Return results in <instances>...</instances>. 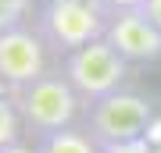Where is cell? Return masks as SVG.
Instances as JSON below:
<instances>
[{"label": "cell", "mask_w": 161, "mask_h": 153, "mask_svg": "<svg viewBox=\"0 0 161 153\" xmlns=\"http://www.w3.org/2000/svg\"><path fill=\"white\" fill-rule=\"evenodd\" d=\"M32 11H36L32 0H0V32H7L14 25H25Z\"/></svg>", "instance_id": "9"}, {"label": "cell", "mask_w": 161, "mask_h": 153, "mask_svg": "<svg viewBox=\"0 0 161 153\" xmlns=\"http://www.w3.org/2000/svg\"><path fill=\"white\" fill-rule=\"evenodd\" d=\"M58 68L64 71V79L75 85V93L82 96L86 107L93 100L122 89L125 79H129V61L104 39V36L86 43V46H79V50H72V54H64V57H58Z\"/></svg>", "instance_id": "4"}, {"label": "cell", "mask_w": 161, "mask_h": 153, "mask_svg": "<svg viewBox=\"0 0 161 153\" xmlns=\"http://www.w3.org/2000/svg\"><path fill=\"white\" fill-rule=\"evenodd\" d=\"M111 7L104 0H40L36 28L50 43L54 57H64L108 32Z\"/></svg>", "instance_id": "2"}, {"label": "cell", "mask_w": 161, "mask_h": 153, "mask_svg": "<svg viewBox=\"0 0 161 153\" xmlns=\"http://www.w3.org/2000/svg\"><path fill=\"white\" fill-rule=\"evenodd\" d=\"M36 153H104L100 142L86 132V125H68L61 132L36 139Z\"/></svg>", "instance_id": "7"}, {"label": "cell", "mask_w": 161, "mask_h": 153, "mask_svg": "<svg viewBox=\"0 0 161 153\" xmlns=\"http://www.w3.org/2000/svg\"><path fill=\"white\" fill-rule=\"evenodd\" d=\"M154 118L158 114H154L150 96L122 85V89L93 100L86 107V132L100 142V146H115V142L147 139Z\"/></svg>", "instance_id": "3"}, {"label": "cell", "mask_w": 161, "mask_h": 153, "mask_svg": "<svg viewBox=\"0 0 161 153\" xmlns=\"http://www.w3.org/2000/svg\"><path fill=\"white\" fill-rule=\"evenodd\" d=\"M50 43L43 39V32L36 25H14L7 32H0V82L18 89L29 85L40 75L50 71Z\"/></svg>", "instance_id": "5"}, {"label": "cell", "mask_w": 161, "mask_h": 153, "mask_svg": "<svg viewBox=\"0 0 161 153\" xmlns=\"http://www.w3.org/2000/svg\"><path fill=\"white\" fill-rule=\"evenodd\" d=\"M104 153H154L150 139H132V142H115V146H100Z\"/></svg>", "instance_id": "10"}, {"label": "cell", "mask_w": 161, "mask_h": 153, "mask_svg": "<svg viewBox=\"0 0 161 153\" xmlns=\"http://www.w3.org/2000/svg\"><path fill=\"white\" fill-rule=\"evenodd\" d=\"M104 39L115 46L129 64H154V61H161V28L140 7L111 11Z\"/></svg>", "instance_id": "6"}, {"label": "cell", "mask_w": 161, "mask_h": 153, "mask_svg": "<svg viewBox=\"0 0 161 153\" xmlns=\"http://www.w3.org/2000/svg\"><path fill=\"white\" fill-rule=\"evenodd\" d=\"M140 11H143L150 22H154L158 28H161V0H143V4H140Z\"/></svg>", "instance_id": "11"}, {"label": "cell", "mask_w": 161, "mask_h": 153, "mask_svg": "<svg viewBox=\"0 0 161 153\" xmlns=\"http://www.w3.org/2000/svg\"><path fill=\"white\" fill-rule=\"evenodd\" d=\"M154 153H161V142H158V146H154Z\"/></svg>", "instance_id": "14"}, {"label": "cell", "mask_w": 161, "mask_h": 153, "mask_svg": "<svg viewBox=\"0 0 161 153\" xmlns=\"http://www.w3.org/2000/svg\"><path fill=\"white\" fill-rule=\"evenodd\" d=\"M0 153H36V146H25V142L18 139V142H11V146H4Z\"/></svg>", "instance_id": "13"}, {"label": "cell", "mask_w": 161, "mask_h": 153, "mask_svg": "<svg viewBox=\"0 0 161 153\" xmlns=\"http://www.w3.org/2000/svg\"><path fill=\"white\" fill-rule=\"evenodd\" d=\"M104 4H108L111 11H125V7H140L143 0H104Z\"/></svg>", "instance_id": "12"}, {"label": "cell", "mask_w": 161, "mask_h": 153, "mask_svg": "<svg viewBox=\"0 0 161 153\" xmlns=\"http://www.w3.org/2000/svg\"><path fill=\"white\" fill-rule=\"evenodd\" d=\"M22 135H25V125H22V114H18L14 93H11V85L0 82V150L18 142Z\"/></svg>", "instance_id": "8"}, {"label": "cell", "mask_w": 161, "mask_h": 153, "mask_svg": "<svg viewBox=\"0 0 161 153\" xmlns=\"http://www.w3.org/2000/svg\"><path fill=\"white\" fill-rule=\"evenodd\" d=\"M11 93H14L18 114H22V125H25V132L32 139H43L50 132H61V128L75 125V118L86 107L82 96L75 93V85L64 79L61 68H50L36 82L18 85Z\"/></svg>", "instance_id": "1"}]
</instances>
